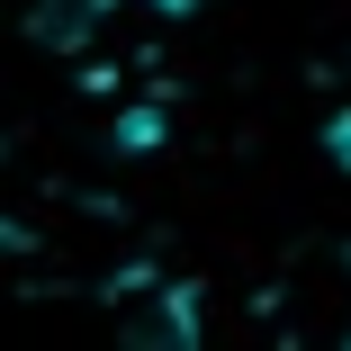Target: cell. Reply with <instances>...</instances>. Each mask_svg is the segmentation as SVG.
Returning <instances> with one entry per match:
<instances>
[{
	"mask_svg": "<svg viewBox=\"0 0 351 351\" xmlns=\"http://www.w3.org/2000/svg\"><path fill=\"white\" fill-rule=\"evenodd\" d=\"M180 10H189V0H180Z\"/></svg>",
	"mask_w": 351,
	"mask_h": 351,
	"instance_id": "obj_1",
	"label": "cell"
}]
</instances>
